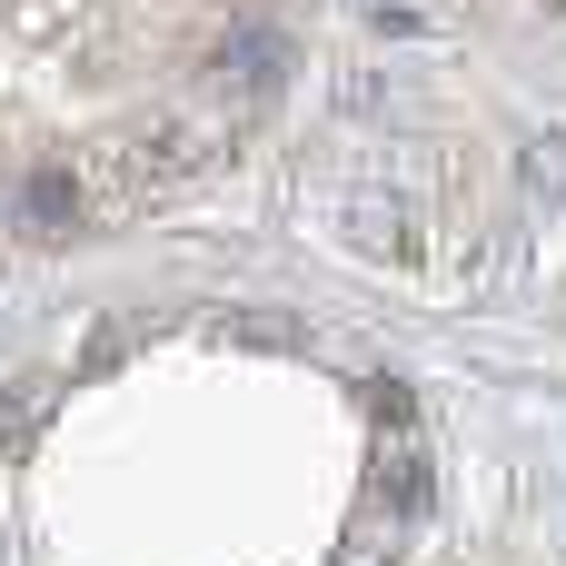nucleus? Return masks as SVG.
<instances>
[{
    "label": "nucleus",
    "mask_w": 566,
    "mask_h": 566,
    "mask_svg": "<svg viewBox=\"0 0 566 566\" xmlns=\"http://www.w3.org/2000/svg\"><path fill=\"white\" fill-rule=\"evenodd\" d=\"M279 80H289V30H269V20H239V30L219 40V60H209V90H219L229 109L279 99Z\"/></svg>",
    "instance_id": "1"
},
{
    "label": "nucleus",
    "mask_w": 566,
    "mask_h": 566,
    "mask_svg": "<svg viewBox=\"0 0 566 566\" xmlns=\"http://www.w3.org/2000/svg\"><path fill=\"white\" fill-rule=\"evenodd\" d=\"M80 209H90V179H80L70 159H30V169H20V189H10V219H20L30 239H70V229H80Z\"/></svg>",
    "instance_id": "2"
},
{
    "label": "nucleus",
    "mask_w": 566,
    "mask_h": 566,
    "mask_svg": "<svg viewBox=\"0 0 566 566\" xmlns=\"http://www.w3.org/2000/svg\"><path fill=\"white\" fill-rule=\"evenodd\" d=\"M40 418H50V378H20V388L0 398V458H10V448H20Z\"/></svg>",
    "instance_id": "3"
},
{
    "label": "nucleus",
    "mask_w": 566,
    "mask_h": 566,
    "mask_svg": "<svg viewBox=\"0 0 566 566\" xmlns=\"http://www.w3.org/2000/svg\"><path fill=\"white\" fill-rule=\"evenodd\" d=\"M527 189H547V199H566V129L527 149Z\"/></svg>",
    "instance_id": "4"
}]
</instances>
